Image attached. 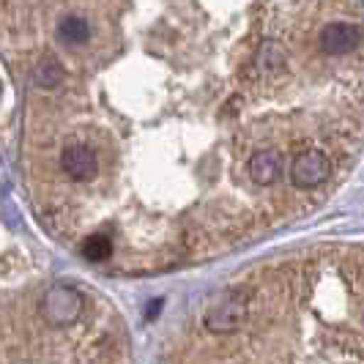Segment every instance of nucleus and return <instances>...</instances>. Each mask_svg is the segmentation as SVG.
Listing matches in <instances>:
<instances>
[{
	"mask_svg": "<svg viewBox=\"0 0 364 364\" xmlns=\"http://www.w3.org/2000/svg\"><path fill=\"white\" fill-rule=\"evenodd\" d=\"M178 364H364V252L274 266L219 296Z\"/></svg>",
	"mask_w": 364,
	"mask_h": 364,
	"instance_id": "obj_1",
	"label": "nucleus"
},
{
	"mask_svg": "<svg viewBox=\"0 0 364 364\" xmlns=\"http://www.w3.org/2000/svg\"><path fill=\"white\" fill-rule=\"evenodd\" d=\"M291 183L293 189L299 192H312L318 186H323L326 181H331L334 176V162L328 156L323 148L312 146L299 151L296 156L291 159Z\"/></svg>",
	"mask_w": 364,
	"mask_h": 364,
	"instance_id": "obj_2",
	"label": "nucleus"
},
{
	"mask_svg": "<svg viewBox=\"0 0 364 364\" xmlns=\"http://www.w3.org/2000/svg\"><path fill=\"white\" fill-rule=\"evenodd\" d=\"M58 164H60V173L72 183H77V186H91L96 181V176H99L96 154L85 143H77V140L63 146Z\"/></svg>",
	"mask_w": 364,
	"mask_h": 364,
	"instance_id": "obj_3",
	"label": "nucleus"
},
{
	"mask_svg": "<svg viewBox=\"0 0 364 364\" xmlns=\"http://www.w3.org/2000/svg\"><path fill=\"white\" fill-rule=\"evenodd\" d=\"M362 47V31L348 22H328L318 33V50L328 58L334 55H348Z\"/></svg>",
	"mask_w": 364,
	"mask_h": 364,
	"instance_id": "obj_4",
	"label": "nucleus"
},
{
	"mask_svg": "<svg viewBox=\"0 0 364 364\" xmlns=\"http://www.w3.org/2000/svg\"><path fill=\"white\" fill-rule=\"evenodd\" d=\"M58 36L63 38L66 44H72V47H80V44L88 41L91 28H88V22H85L82 17H66L60 25H58Z\"/></svg>",
	"mask_w": 364,
	"mask_h": 364,
	"instance_id": "obj_5",
	"label": "nucleus"
},
{
	"mask_svg": "<svg viewBox=\"0 0 364 364\" xmlns=\"http://www.w3.org/2000/svg\"><path fill=\"white\" fill-rule=\"evenodd\" d=\"M33 77H36V82L41 88H55L63 80V69H60V63L55 58H41V63L36 66Z\"/></svg>",
	"mask_w": 364,
	"mask_h": 364,
	"instance_id": "obj_6",
	"label": "nucleus"
},
{
	"mask_svg": "<svg viewBox=\"0 0 364 364\" xmlns=\"http://www.w3.org/2000/svg\"><path fill=\"white\" fill-rule=\"evenodd\" d=\"M0 93H3V88H0Z\"/></svg>",
	"mask_w": 364,
	"mask_h": 364,
	"instance_id": "obj_7",
	"label": "nucleus"
}]
</instances>
